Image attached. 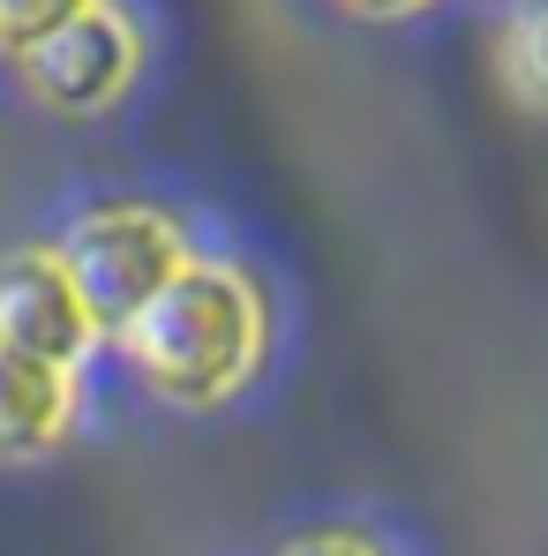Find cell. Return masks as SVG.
I'll return each mask as SVG.
<instances>
[{"label":"cell","mask_w":548,"mask_h":556,"mask_svg":"<svg viewBox=\"0 0 548 556\" xmlns=\"http://www.w3.org/2000/svg\"><path fill=\"white\" fill-rule=\"evenodd\" d=\"M0 339L38 354V362H61V369H91L105 331H98L91 301L76 271L61 264L53 241H15L0 249Z\"/></svg>","instance_id":"cell-4"},{"label":"cell","mask_w":548,"mask_h":556,"mask_svg":"<svg viewBox=\"0 0 548 556\" xmlns=\"http://www.w3.org/2000/svg\"><path fill=\"white\" fill-rule=\"evenodd\" d=\"M84 421V369L38 362L0 339V466L53 459Z\"/></svg>","instance_id":"cell-5"},{"label":"cell","mask_w":548,"mask_h":556,"mask_svg":"<svg viewBox=\"0 0 548 556\" xmlns=\"http://www.w3.org/2000/svg\"><path fill=\"white\" fill-rule=\"evenodd\" d=\"M61 264L76 271L84 301H91L105 346L174 286L188 256H195V233L174 203H151V195H105V203H84L68 226H61Z\"/></svg>","instance_id":"cell-2"},{"label":"cell","mask_w":548,"mask_h":556,"mask_svg":"<svg viewBox=\"0 0 548 556\" xmlns=\"http://www.w3.org/2000/svg\"><path fill=\"white\" fill-rule=\"evenodd\" d=\"M496 84L548 121V0H511L496 23Z\"/></svg>","instance_id":"cell-6"},{"label":"cell","mask_w":548,"mask_h":556,"mask_svg":"<svg viewBox=\"0 0 548 556\" xmlns=\"http://www.w3.org/2000/svg\"><path fill=\"white\" fill-rule=\"evenodd\" d=\"M15 68V91L30 98L38 113L53 121H98L113 113L120 98L136 91L143 76V23L120 8V0H98L76 23H61L46 46H30Z\"/></svg>","instance_id":"cell-3"},{"label":"cell","mask_w":548,"mask_h":556,"mask_svg":"<svg viewBox=\"0 0 548 556\" xmlns=\"http://www.w3.org/2000/svg\"><path fill=\"white\" fill-rule=\"evenodd\" d=\"M143 399L174 414H226L241 406L278 354V293L241 256L195 249L174 286L113 339Z\"/></svg>","instance_id":"cell-1"},{"label":"cell","mask_w":548,"mask_h":556,"mask_svg":"<svg viewBox=\"0 0 548 556\" xmlns=\"http://www.w3.org/2000/svg\"><path fill=\"white\" fill-rule=\"evenodd\" d=\"M84 8H98V0H0V61H23L61 23H76Z\"/></svg>","instance_id":"cell-8"},{"label":"cell","mask_w":548,"mask_h":556,"mask_svg":"<svg viewBox=\"0 0 548 556\" xmlns=\"http://www.w3.org/2000/svg\"><path fill=\"white\" fill-rule=\"evenodd\" d=\"M346 15H361V23H413V15H429L436 0H339Z\"/></svg>","instance_id":"cell-9"},{"label":"cell","mask_w":548,"mask_h":556,"mask_svg":"<svg viewBox=\"0 0 548 556\" xmlns=\"http://www.w3.org/2000/svg\"><path fill=\"white\" fill-rule=\"evenodd\" d=\"M271 556H406V549L368 519H316V527H293Z\"/></svg>","instance_id":"cell-7"}]
</instances>
